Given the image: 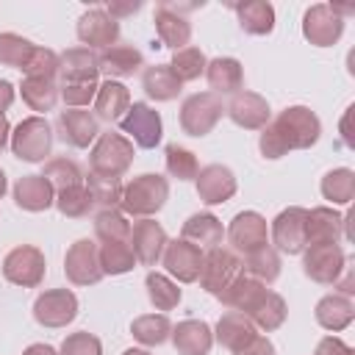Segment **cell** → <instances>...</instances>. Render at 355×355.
<instances>
[{
  "label": "cell",
  "mask_w": 355,
  "mask_h": 355,
  "mask_svg": "<svg viewBox=\"0 0 355 355\" xmlns=\"http://www.w3.org/2000/svg\"><path fill=\"white\" fill-rule=\"evenodd\" d=\"M119 130L122 136H128L136 147L141 150H153L161 144L164 136V122L161 114L147 105V103H130V108L125 111V116L119 119Z\"/></svg>",
  "instance_id": "7"
},
{
  "label": "cell",
  "mask_w": 355,
  "mask_h": 355,
  "mask_svg": "<svg viewBox=\"0 0 355 355\" xmlns=\"http://www.w3.org/2000/svg\"><path fill=\"white\" fill-rule=\"evenodd\" d=\"M225 114L230 116L233 125H239L244 130H263L272 119L266 97L258 92H247V89H241L230 97V103L225 105Z\"/></svg>",
  "instance_id": "16"
},
{
  "label": "cell",
  "mask_w": 355,
  "mask_h": 355,
  "mask_svg": "<svg viewBox=\"0 0 355 355\" xmlns=\"http://www.w3.org/2000/svg\"><path fill=\"white\" fill-rule=\"evenodd\" d=\"M97 255H100L103 275H128L136 266V255L130 250V241H100Z\"/></svg>",
  "instance_id": "39"
},
{
  "label": "cell",
  "mask_w": 355,
  "mask_h": 355,
  "mask_svg": "<svg viewBox=\"0 0 355 355\" xmlns=\"http://www.w3.org/2000/svg\"><path fill=\"white\" fill-rule=\"evenodd\" d=\"M233 355H275V344L266 338V336H252L239 352H233Z\"/></svg>",
  "instance_id": "53"
},
{
  "label": "cell",
  "mask_w": 355,
  "mask_h": 355,
  "mask_svg": "<svg viewBox=\"0 0 355 355\" xmlns=\"http://www.w3.org/2000/svg\"><path fill=\"white\" fill-rule=\"evenodd\" d=\"M14 97H17V89H14L8 80H3V78H0V114H6V111L11 108Z\"/></svg>",
  "instance_id": "55"
},
{
  "label": "cell",
  "mask_w": 355,
  "mask_h": 355,
  "mask_svg": "<svg viewBox=\"0 0 355 355\" xmlns=\"http://www.w3.org/2000/svg\"><path fill=\"white\" fill-rule=\"evenodd\" d=\"M58 355H103V344H100V338L94 333L80 330V333H69L61 341Z\"/></svg>",
  "instance_id": "51"
},
{
  "label": "cell",
  "mask_w": 355,
  "mask_h": 355,
  "mask_svg": "<svg viewBox=\"0 0 355 355\" xmlns=\"http://www.w3.org/2000/svg\"><path fill=\"white\" fill-rule=\"evenodd\" d=\"M130 108V92L119 80H103L94 94V116L105 122H119Z\"/></svg>",
  "instance_id": "32"
},
{
  "label": "cell",
  "mask_w": 355,
  "mask_h": 355,
  "mask_svg": "<svg viewBox=\"0 0 355 355\" xmlns=\"http://www.w3.org/2000/svg\"><path fill=\"white\" fill-rule=\"evenodd\" d=\"M313 355H355V349L347 341H341L338 336H324L316 344V352Z\"/></svg>",
  "instance_id": "52"
},
{
  "label": "cell",
  "mask_w": 355,
  "mask_h": 355,
  "mask_svg": "<svg viewBox=\"0 0 355 355\" xmlns=\"http://www.w3.org/2000/svg\"><path fill=\"white\" fill-rule=\"evenodd\" d=\"M319 136H322L319 116L308 105H288L261 130L258 150L263 158L277 161L291 150H311L319 141Z\"/></svg>",
  "instance_id": "1"
},
{
  "label": "cell",
  "mask_w": 355,
  "mask_h": 355,
  "mask_svg": "<svg viewBox=\"0 0 355 355\" xmlns=\"http://www.w3.org/2000/svg\"><path fill=\"white\" fill-rule=\"evenodd\" d=\"M166 200H169V180L158 172H144L122 186L119 211L125 216L150 219L153 214H158L166 205Z\"/></svg>",
  "instance_id": "2"
},
{
  "label": "cell",
  "mask_w": 355,
  "mask_h": 355,
  "mask_svg": "<svg viewBox=\"0 0 355 355\" xmlns=\"http://www.w3.org/2000/svg\"><path fill=\"white\" fill-rule=\"evenodd\" d=\"M266 291H269V288H266L261 280H255V277H250V275L239 272L216 300H219L222 305H227L230 311H239V313L250 316V313H252V308L261 302V297H263Z\"/></svg>",
  "instance_id": "26"
},
{
  "label": "cell",
  "mask_w": 355,
  "mask_h": 355,
  "mask_svg": "<svg viewBox=\"0 0 355 355\" xmlns=\"http://www.w3.org/2000/svg\"><path fill=\"white\" fill-rule=\"evenodd\" d=\"M313 316H316V324H319V327H324V330H330V333H338V330H344V327L352 324V319H355V305H352L349 297L333 291V294H324V297L316 302Z\"/></svg>",
  "instance_id": "31"
},
{
  "label": "cell",
  "mask_w": 355,
  "mask_h": 355,
  "mask_svg": "<svg viewBox=\"0 0 355 355\" xmlns=\"http://www.w3.org/2000/svg\"><path fill=\"white\" fill-rule=\"evenodd\" d=\"M225 236H227L233 252L247 255V252L269 244V225L258 211H239L230 219V225L225 227Z\"/></svg>",
  "instance_id": "13"
},
{
  "label": "cell",
  "mask_w": 355,
  "mask_h": 355,
  "mask_svg": "<svg viewBox=\"0 0 355 355\" xmlns=\"http://www.w3.org/2000/svg\"><path fill=\"white\" fill-rule=\"evenodd\" d=\"M280 266H283L280 263V252L272 244L247 252L244 261H241V272L250 275V277H255V280H261L263 286H269V283H275L280 277Z\"/></svg>",
  "instance_id": "36"
},
{
  "label": "cell",
  "mask_w": 355,
  "mask_h": 355,
  "mask_svg": "<svg viewBox=\"0 0 355 355\" xmlns=\"http://www.w3.org/2000/svg\"><path fill=\"white\" fill-rule=\"evenodd\" d=\"M141 89L155 103H169L183 92V83L175 78L169 64H153L141 72Z\"/></svg>",
  "instance_id": "34"
},
{
  "label": "cell",
  "mask_w": 355,
  "mask_h": 355,
  "mask_svg": "<svg viewBox=\"0 0 355 355\" xmlns=\"http://www.w3.org/2000/svg\"><path fill=\"white\" fill-rule=\"evenodd\" d=\"M122 355H150L147 349H141V347H130V349H125Z\"/></svg>",
  "instance_id": "60"
},
{
  "label": "cell",
  "mask_w": 355,
  "mask_h": 355,
  "mask_svg": "<svg viewBox=\"0 0 355 355\" xmlns=\"http://www.w3.org/2000/svg\"><path fill=\"white\" fill-rule=\"evenodd\" d=\"M100 64L97 53L89 47H69L58 55V78L61 80H97Z\"/></svg>",
  "instance_id": "33"
},
{
  "label": "cell",
  "mask_w": 355,
  "mask_h": 355,
  "mask_svg": "<svg viewBox=\"0 0 355 355\" xmlns=\"http://www.w3.org/2000/svg\"><path fill=\"white\" fill-rule=\"evenodd\" d=\"M319 191L333 205H349L355 197V172L349 166H336V169L324 172Z\"/></svg>",
  "instance_id": "37"
},
{
  "label": "cell",
  "mask_w": 355,
  "mask_h": 355,
  "mask_svg": "<svg viewBox=\"0 0 355 355\" xmlns=\"http://www.w3.org/2000/svg\"><path fill=\"white\" fill-rule=\"evenodd\" d=\"M78 39L83 47L89 50H108L116 44L119 39V22L114 17H108L105 8H86L78 17V28H75Z\"/></svg>",
  "instance_id": "14"
},
{
  "label": "cell",
  "mask_w": 355,
  "mask_h": 355,
  "mask_svg": "<svg viewBox=\"0 0 355 355\" xmlns=\"http://www.w3.org/2000/svg\"><path fill=\"white\" fill-rule=\"evenodd\" d=\"M344 33V19L330 8V3H316L302 14V36L313 47H333Z\"/></svg>",
  "instance_id": "15"
},
{
  "label": "cell",
  "mask_w": 355,
  "mask_h": 355,
  "mask_svg": "<svg viewBox=\"0 0 355 355\" xmlns=\"http://www.w3.org/2000/svg\"><path fill=\"white\" fill-rule=\"evenodd\" d=\"M22 355H58V349H53L50 344H31V347H25Z\"/></svg>",
  "instance_id": "56"
},
{
  "label": "cell",
  "mask_w": 355,
  "mask_h": 355,
  "mask_svg": "<svg viewBox=\"0 0 355 355\" xmlns=\"http://www.w3.org/2000/svg\"><path fill=\"white\" fill-rule=\"evenodd\" d=\"M64 275L72 286H94L105 275L100 269V255H97V241L92 239H78L69 244L64 255Z\"/></svg>",
  "instance_id": "12"
},
{
  "label": "cell",
  "mask_w": 355,
  "mask_h": 355,
  "mask_svg": "<svg viewBox=\"0 0 355 355\" xmlns=\"http://www.w3.org/2000/svg\"><path fill=\"white\" fill-rule=\"evenodd\" d=\"M86 189L92 191V200L94 205L103 208H119V200H122V183L119 180H111V178H100V175H86Z\"/></svg>",
  "instance_id": "48"
},
{
  "label": "cell",
  "mask_w": 355,
  "mask_h": 355,
  "mask_svg": "<svg viewBox=\"0 0 355 355\" xmlns=\"http://www.w3.org/2000/svg\"><path fill=\"white\" fill-rule=\"evenodd\" d=\"M19 94H22V103L31 111H36V116H44L58 103V83L55 78H22Z\"/></svg>",
  "instance_id": "35"
},
{
  "label": "cell",
  "mask_w": 355,
  "mask_h": 355,
  "mask_svg": "<svg viewBox=\"0 0 355 355\" xmlns=\"http://www.w3.org/2000/svg\"><path fill=\"white\" fill-rule=\"evenodd\" d=\"M94 236L97 241H128L130 222L119 208H103L94 216Z\"/></svg>",
  "instance_id": "44"
},
{
  "label": "cell",
  "mask_w": 355,
  "mask_h": 355,
  "mask_svg": "<svg viewBox=\"0 0 355 355\" xmlns=\"http://www.w3.org/2000/svg\"><path fill=\"white\" fill-rule=\"evenodd\" d=\"M164 164H166V172L178 180H194L197 172H200V164H197V155L180 144H166L164 150Z\"/></svg>",
  "instance_id": "47"
},
{
  "label": "cell",
  "mask_w": 355,
  "mask_h": 355,
  "mask_svg": "<svg viewBox=\"0 0 355 355\" xmlns=\"http://www.w3.org/2000/svg\"><path fill=\"white\" fill-rule=\"evenodd\" d=\"M133 164V141L122 133H100L89 150V169L92 175L119 180Z\"/></svg>",
  "instance_id": "3"
},
{
  "label": "cell",
  "mask_w": 355,
  "mask_h": 355,
  "mask_svg": "<svg viewBox=\"0 0 355 355\" xmlns=\"http://www.w3.org/2000/svg\"><path fill=\"white\" fill-rule=\"evenodd\" d=\"M252 336H258V327L239 311H227L219 316L216 327H214V341L230 352H239Z\"/></svg>",
  "instance_id": "30"
},
{
  "label": "cell",
  "mask_w": 355,
  "mask_h": 355,
  "mask_svg": "<svg viewBox=\"0 0 355 355\" xmlns=\"http://www.w3.org/2000/svg\"><path fill=\"white\" fill-rule=\"evenodd\" d=\"M180 239L194 244V247H200V250H211V247H222L225 227H222L219 216H214L211 211H200V214H191L183 222Z\"/></svg>",
  "instance_id": "27"
},
{
  "label": "cell",
  "mask_w": 355,
  "mask_h": 355,
  "mask_svg": "<svg viewBox=\"0 0 355 355\" xmlns=\"http://www.w3.org/2000/svg\"><path fill=\"white\" fill-rule=\"evenodd\" d=\"M222 114H225L222 97H216L214 92H194L180 103V128L186 136L202 139L216 128Z\"/></svg>",
  "instance_id": "5"
},
{
  "label": "cell",
  "mask_w": 355,
  "mask_h": 355,
  "mask_svg": "<svg viewBox=\"0 0 355 355\" xmlns=\"http://www.w3.org/2000/svg\"><path fill=\"white\" fill-rule=\"evenodd\" d=\"M349 114H352V105L347 108V114H344V119H341V136H344V144H347V147H352V144H355V141H352V136H349V128H347Z\"/></svg>",
  "instance_id": "58"
},
{
  "label": "cell",
  "mask_w": 355,
  "mask_h": 355,
  "mask_svg": "<svg viewBox=\"0 0 355 355\" xmlns=\"http://www.w3.org/2000/svg\"><path fill=\"white\" fill-rule=\"evenodd\" d=\"M130 250L136 255V263L141 266H155L164 255V247H166V230L150 216V219H139L130 225Z\"/></svg>",
  "instance_id": "20"
},
{
  "label": "cell",
  "mask_w": 355,
  "mask_h": 355,
  "mask_svg": "<svg viewBox=\"0 0 355 355\" xmlns=\"http://www.w3.org/2000/svg\"><path fill=\"white\" fill-rule=\"evenodd\" d=\"M205 78H208V86L216 97L222 94H236L244 89V67L239 58L233 55H216L205 64Z\"/></svg>",
  "instance_id": "25"
},
{
  "label": "cell",
  "mask_w": 355,
  "mask_h": 355,
  "mask_svg": "<svg viewBox=\"0 0 355 355\" xmlns=\"http://www.w3.org/2000/svg\"><path fill=\"white\" fill-rule=\"evenodd\" d=\"M305 219H308V208H302V205L283 208L269 225L272 247L277 252H286V255H302V250L308 247V241H305Z\"/></svg>",
  "instance_id": "8"
},
{
  "label": "cell",
  "mask_w": 355,
  "mask_h": 355,
  "mask_svg": "<svg viewBox=\"0 0 355 355\" xmlns=\"http://www.w3.org/2000/svg\"><path fill=\"white\" fill-rule=\"evenodd\" d=\"M194 186H197V197L205 205H222L239 191V180H236L233 169L225 166V164L202 166L197 172V178H194Z\"/></svg>",
  "instance_id": "18"
},
{
  "label": "cell",
  "mask_w": 355,
  "mask_h": 355,
  "mask_svg": "<svg viewBox=\"0 0 355 355\" xmlns=\"http://www.w3.org/2000/svg\"><path fill=\"white\" fill-rule=\"evenodd\" d=\"M75 316H78V297L69 288H47L33 302V319L42 327L58 330L75 322Z\"/></svg>",
  "instance_id": "11"
},
{
  "label": "cell",
  "mask_w": 355,
  "mask_h": 355,
  "mask_svg": "<svg viewBox=\"0 0 355 355\" xmlns=\"http://www.w3.org/2000/svg\"><path fill=\"white\" fill-rule=\"evenodd\" d=\"M58 136L64 144L75 147V150H86L94 144V139L100 136V119L92 111L83 108H64L58 114Z\"/></svg>",
  "instance_id": "19"
},
{
  "label": "cell",
  "mask_w": 355,
  "mask_h": 355,
  "mask_svg": "<svg viewBox=\"0 0 355 355\" xmlns=\"http://www.w3.org/2000/svg\"><path fill=\"white\" fill-rule=\"evenodd\" d=\"M347 266L341 244H308L302 250V272L322 286H333Z\"/></svg>",
  "instance_id": "9"
},
{
  "label": "cell",
  "mask_w": 355,
  "mask_h": 355,
  "mask_svg": "<svg viewBox=\"0 0 355 355\" xmlns=\"http://www.w3.org/2000/svg\"><path fill=\"white\" fill-rule=\"evenodd\" d=\"M11 153L25 164H42L53 150V125L47 116H25L11 130Z\"/></svg>",
  "instance_id": "4"
},
{
  "label": "cell",
  "mask_w": 355,
  "mask_h": 355,
  "mask_svg": "<svg viewBox=\"0 0 355 355\" xmlns=\"http://www.w3.org/2000/svg\"><path fill=\"white\" fill-rule=\"evenodd\" d=\"M155 33H158V44L169 47V50H183L191 42V22L183 17L178 3H158L155 14Z\"/></svg>",
  "instance_id": "17"
},
{
  "label": "cell",
  "mask_w": 355,
  "mask_h": 355,
  "mask_svg": "<svg viewBox=\"0 0 355 355\" xmlns=\"http://www.w3.org/2000/svg\"><path fill=\"white\" fill-rule=\"evenodd\" d=\"M33 50H36V44L31 39H25L19 33H11V31L0 33V64L3 67H14V69L22 72V67L31 61Z\"/></svg>",
  "instance_id": "45"
},
{
  "label": "cell",
  "mask_w": 355,
  "mask_h": 355,
  "mask_svg": "<svg viewBox=\"0 0 355 355\" xmlns=\"http://www.w3.org/2000/svg\"><path fill=\"white\" fill-rule=\"evenodd\" d=\"M286 316H288V308H286V300L277 294V291H266L263 297H261V302L252 308V313L247 316L258 330H263V333H272V330H277L283 322H286Z\"/></svg>",
  "instance_id": "38"
},
{
  "label": "cell",
  "mask_w": 355,
  "mask_h": 355,
  "mask_svg": "<svg viewBox=\"0 0 355 355\" xmlns=\"http://www.w3.org/2000/svg\"><path fill=\"white\" fill-rule=\"evenodd\" d=\"M347 227V216L338 214L330 205H316L308 211L305 219V241L308 244H338V239L344 236Z\"/></svg>",
  "instance_id": "22"
},
{
  "label": "cell",
  "mask_w": 355,
  "mask_h": 355,
  "mask_svg": "<svg viewBox=\"0 0 355 355\" xmlns=\"http://www.w3.org/2000/svg\"><path fill=\"white\" fill-rule=\"evenodd\" d=\"M144 288H147L150 302H153L158 311H172V308H178V302H180V297H183V291L178 288V283H175L172 277L161 275V272H147Z\"/></svg>",
  "instance_id": "41"
},
{
  "label": "cell",
  "mask_w": 355,
  "mask_h": 355,
  "mask_svg": "<svg viewBox=\"0 0 355 355\" xmlns=\"http://www.w3.org/2000/svg\"><path fill=\"white\" fill-rule=\"evenodd\" d=\"M14 202L28 214H42L55 205V189L47 183L44 175H22L14 183Z\"/></svg>",
  "instance_id": "23"
},
{
  "label": "cell",
  "mask_w": 355,
  "mask_h": 355,
  "mask_svg": "<svg viewBox=\"0 0 355 355\" xmlns=\"http://www.w3.org/2000/svg\"><path fill=\"white\" fill-rule=\"evenodd\" d=\"M205 64H208L205 53L200 47L189 44L183 50H175V55L169 61V69L175 72V78L180 83H189V80H197L200 75H205Z\"/></svg>",
  "instance_id": "43"
},
{
  "label": "cell",
  "mask_w": 355,
  "mask_h": 355,
  "mask_svg": "<svg viewBox=\"0 0 355 355\" xmlns=\"http://www.w3.org/2000/svg\"><path fill=\"white\" fill-rule=\"evenodd\" d=\"M97 64H100V72L108 80H116V78L136 75L144 67V55L133 44H114V47H108L97 55Z\"/></svg>",
  "instance_id": "28"
},
{
  "label": "cell",
  "mask_w": 355,
  "mask_h": 355,
  "mask_svg": "<svg viewBox=\"0 0 355 355\" xmlns=\"http://www.w3.org/2000/svg\"><path fill=\"white\" fill-rule=\"evenodd\" d=\"M139 8H141V3H139V0H130V3H108V6H105L108 17H114L116 22H119L122 17H130V14H136Z\"/></svg>",
  "instance_id": "54"
},
{
  "label": "cell",
  "mask_w": 355,
  "mask_h": 355,
  "mask_svg": "<svg viewBox=\"0 0 355 355\" xmlns=\"http://www.w3.org/2000/svg\"><path fill=\"white\" fill-rule=\"evenodd\" d=\"M8 139H11V125H8V116L0 114V150L8 144Z\"/></svg>",
  "instance_id": "57"
},
{
  "label": "cell",
  "mask_w": 355,
  "mask_h": 355,
  "mask_svg": "<svg viewBox=\"0 0 355 355\" xmlns=\"http://www.w3.org/2000/svg\"><path fill=\"white\" fill-rule=\"evenodd\" d=\"M161 261H164V269L172 277H178V283H194L200 277L202 250L183 239H175V241H166Z\"/></svg>",
  "instance_id": "21"
},
{
  "label": "cell",
  "mask_w": 355,
  "mask_h": 355,
  "mask_svg": "<svg viewBox=\"0 0 355 355\" xmlns=\"http://www.w3.org/2000/svg\"><path fill=\"white\" fill-rule=\"evenodd\" d=\"M44 178H47V183L55 189V191H64V189H69V186H78V183H83V169L78 166V161H72V158H50L47 164H44V172H42Z\"/></svg>",
  "instance_id": "46"
},
{
  "label": "cell",
  "mask_w": 355,
  "mask_h": 355,
  "mask_svg": "<svg viewBox=\"0 0 355 355\" xmlns=\"http://www.w3.org/2000/svg\"><path fill=\"white\" fill-rule=\"evenodd\" d=\"M239 272H241V261H239V255L233 250L211 247V250L202 252V266H200V277L197 280L208 294L219 297Z\"/></svg>",
  "instance_id": "10"
},
{
  "label": "cell",
  "mask_w": 355,
  "mask_h": 355,
  "mask_svg": "<svg viewBox=\"0 0 355 355\" xmlns=\"http://www.w3.org/2000/svg\"><path fill=\"white\" fill-rule=\"evenodd\" d=\"M6 189H8V180H6V172H3V166H0V200H3Z\"/></svg>",
  "instance_id": "59"
},
{
  "label": "cell",
  "mask_w": 355,
  "mask_h": 355,
  "mask_svg": "<svg viewBox=\"0 0 355 355\" xmlns=\"http://www.w3.org/2000/svg\"><path fill=\"white\" fill-rule=\"evenodd\" d=\"M44 272H47L44 252L33 244H19V247L8 250L3 258V277L14 286L36 288V286H42Z\"/></svg>",
  "instance_id": "6"
},
{
  "label": "cell",
  "mask_w": 355,
  "mask_h": 355,
  "mask_svg": "<svg viewBox=\"0 0 355 355\" xmlns=\"http://www.w3.org/2000/svg\"><path fill=\"white\" fill-rule=\"evenodd\" d=\"M236 11L239 28L250 36H269L275 31V6L266 0H244V3H230Z\"/></svg>",
  "instance_id": "29"
},
{
  "label": "cell",
  "mask_w": 355,
  "mask_h": 355,
  "mask_svg": "<svg viewBox=\"0 0 355 355\" xmlns=\"http://www.w3.org/2000/svg\"><path fill=\"white\" fill-rule=\"evenodd\" d=\"M22 75L25 78H58V53L36 44L31 61L22 67Z\"/></svg>",
  "instance_id": "50"
},
{
  "label": "cell",
  "mask_w": 355,
  "mask_h": 355,
  "mask_svg": "<svg viewBox=\"0 0 355 355\" xmlns=\"http://www.w3.org/2000/svg\"><path fill=\"white\" fill-rule=\"evenodd\" d=\"M169 338L178 355H208L214 347V330L202 319H183L172 324Z\"/></svg>",
  "instance_id": "24"
},
{
  "label": "cell",
  "mask_w": 355,
  "mask_h": 355,
  "mask_svg": "<svg viewBox=\"0 0 355 355\" xmlns=\"http://www.w3.org/2000/svg\"><path fill=\"white\" fill-rule=\"evenodd\" d=\"M97 80H61L58 83V97L64 100L67 108H86L94 103L97 94Z\"/></svg>",
  "instance_id": "49"
},
{
  "label": "cell",
  "mask_w": 355,
  "mask_h": 355,
  "mask_svg": "<svg viewBox=\"0 0 355 355\" xmlns=\"http://www.w3.org/2000/svg\"><path fill=\"white\" fill-rule=\"evenodd\" d=\"M130 333L144 347H161L172 333V322L166 319V313H144L133 319Z\"/></svg>",
  "instance_id": "40"
},
{
  "label": "cell",
  "mask_w": 355,
  "mask_h": 355,
  "mask_svg": "<svg viewBox=\"0 0 355 355\" xmlns=\"http://www.w3.org/2000/svg\"><path fill=\"white\" fill-rule=\"evenodd\" d=\"M55 208L67 219H83V216H89V211L94 208V200H92V191L86 189V180L78 183V186H69L64 191H55Z\"/></svg>",
  "instance_id": "42"
}]
</instances>
